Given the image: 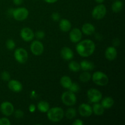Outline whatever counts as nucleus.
I'll return each instance as SVG.
<instances>
[{"instance_id":"obj_1","label":"nucleus","mask_w":125,"mask_h":125,"mask_svg":"<svg viewBox=\"0 0 125 125\" xmlns=\"http://www.w3.org/2000/svg\"><path fill=\"white\" fill-rule=\"evenodd\" d=\"M76 50L81 56L84 57H89L94 54L95 50V44L90 39L80 41L77 43Z\"/></svg>"},{"instance_id":"obj_2","label":"nucleus","mask_w":125,"mask_h":125,"mask_svg":"<svg viewBox=\"0 0 125 125\" xmlns=\"http://www.w3.org/2000/svg\"><path fill=\"white\" fill-rule=\"evenodd\" d=\"M47 117L51 122L54 123L61 122L64 117V111L61 107H52L48 111Z\"/></svg>"},{"instance_id":"obj_3","label":"nucleus","mask_w":125,"mask_h":125,"mask_svg":"<svg viewBox=\"0 0 125 125\" xmlns=\"http://www.w3.org/2000/svg\"><path fill=\"white\" fill-rule=\"evenodd\" d=\"M92 79L95 84L100 86H104L107 85L109 82L108 76L103 72L100 71L95 72L92 76Z\"/></svg>"},{"instance_id":"obj_4","label":"nucleus","mask_w":125,"mask_h":125,"mask_svg":"<svg viewBox=\"0 0 125 125\" xmlns=\"http://www.w3.org/2000/svg\"><path fill=\"white\" fill-rule=\"evenodd\" d=\"M62 103L68 106H72L76 103V96L75 94L71 91H67L63 93L61 96Z\"/></svg>"},{"instance_id":"obj_5","label":"nucleus","mask_w":125,"mask_h":125,"mask_svg":"<svg viewBox=\"0 0 125 125\" xmlns=\"http://www.w3.org/2000/svg\"><path fill=\"white\" fill-rule=\"evenodd\" d=\"M107 9L103 4H100L94 8L92 13L93 18L96 20H101L106 16Z\"/></svg>"},{"instance_id":"obj_6","label":"nucleus","mask_w":125,"mask_h":125,"mask_svg":"<svg viewBox=\"0 0 125 125\" xmlns=\"http://www.w3.org/2000/svg\"><path fill=\"white\" fill-rule=\"evenodd\" d=\"M12 14L16 20L23 21L28 18L29 10L25 7H19L13 10Z\"/></svg>"},{"instance_id":"obj_7","label":"nucleus","mask_w":125,"mask_h":125,"mask_svg":"<svg viewBox=\"0 0 125 125\" xmlns=\"http://www.w3.org/2000/svg\"><path fill=\"white\" fill-rule=\"evenodd\" d=\"M14 57L18 63H24L28 59V53L25 49L19 48L15 51Z\"/></svg>"},{"instance_id":"obj_8","label":"nucleus","mask_w":125,"mask_h":125,"mask_svg":"<svg viewBox=\"0 0 125 125\" xmlns=\"http://www.w3.org/2000/svg\"><path fill=\"white\" fill-rule=\"evenodd\" d=\"M87 97L89 101L93 103H99L102 99V94L96 89H90L87 91Z\"/></svg>"},{"instance_id":"obj_9","label":"nucleus","mask_w":125,"mask_h":125,"mask_svg":"<svg viewBox=\"0 0 125 125\" xmlns=\"http://www.w3.org/2000/svg\"><path fill=\"white\" fill-rule=\"evenodd\" d=\"M31 51L35 56H40L43 52L44 46L42 42L39 40H34L31 44Z\"/></svg>"},{"instance_id":"obj_10","label":"nucleus","mask_w":125,"mask_h":125,"mask_svg":"<svg viewBox=\"0 0 125 125\" xmlns=\"http://www.w3.org/2000/svg\"><path fill=\"white\" fill-rule=\"evenodd\" d=\"M0 110L1 113L7 117L12 115L15 111L13 105L8 101H4L1 103L0 106Z\"/></svg>"},{"instance_id":"obj_11","label":"nucleus","mask_w":125,"mask_h":125,"mask_svg":"<svg viewBox=\"0 0 125 125\" xmlns=\"http://www.w3.org/2000/svg\"><path fill=\"white\" fill-rule=\"evenodd\" d=\"M79 113L82 117H89L93 113L92 107L91 106L86 103H83L79 106L78 108Z\"/></svg>"},{"instance_id":"obj_12","label":"nucleus","mask_w":125,"mask_h":125,"mask_svg":"<svg viewBox=\"0 0 125 125\" xmlns=\"http://www.w3.org/2000/svg\"><path fill=\"white\" fill-rule=\"evenodd\" d=\"M20 36L25 42H30L33 40L35 35L33 31L29 28H24L21 30Z\"/></svg>"},{"instance_id":"obj_13","label":"nucleus","mask_w":125,"mask_h":125,"mask_svg":"<svg viewBox=\"0 0 125 125\" xmlns=\"http://www.w3.org/2000/svg\"><path fill=\"white\" fill-rule=\"evenodd\" d=\"M83 34L81 31L78 28H74L70 31L69 34L70 40L74 43H77L81 40Z\"/></svg>"},{"instance_id":"obj_14","label":"nucleus","mask_w":125,"mask_h":125,"mask_svg":"<svg viewBox=\"0 0 125 125\" xmlns=\"http://www.w3.org/2000/svg\"><path fill=\"white\" fill-rule=\"evenodd\" d=\"M8 87L9 88L10 90H11L13 92L19 93L23 89V85H22L21 83L18 81V80L12 79V80L9 81Z\"/></svg>"},{"instance_id":"obj_15","label":"nucleus","mask_w":125,"mask_h":125,"mask_svg":"<svg viewBox=\"0 0 125 125\" xmlns=\"http://www.w3.org/2000/svg\"><path fill=\"white\" fill-rule=\"evenodd\" d=\"M61 57L65 61H70L74 57V53L72 49L65 46L62 48L61 51Z\"/></svg>"},{"instance_id":"obj_16","label":"nucleus","mask_w":125,"mask_h":125,"mask_svg":"<svg viewBox=\"0 0 125 125\" xmlns=\"http://www.w3.org/2000/svg\"><path fill=\"white\" fill-rule=\"evenodd\" d=\"M117 56V51L114 46H109L105 51V57L109 61H114Z\"/></svg>"},{"instance_id":"obj_17","label":"nucleus","mask_w":125,"mask_h":125,"mask_svg":"<svg viewBox=\"0 0 125 125\" xmlns=\"http://www.w3.org/2000/svg\"><path fill=\"white\" fill-rule=\"evenodd\" d=\"M82 32L85 35H90L95 33V28L91 23H86L83 24L82 27Z\"/></svg>"},{"instance_id":"obj_18","label":"nucleus","mask_w":125,"mask_h":125,"mask_svg":"<svg viewBox=\"0 0 125 125\" xmlns=\"http://www.w3.org/2000/svg\"><path fill=\"white\" fill-rule=\"evenodd\" d=\"M59 28L62 31L68 32L72 28V24L69 20L67 19H62L60 21Z\"/></svg>"},{"instance_id":"obj_19","label":"nucleus","mask_w":125,"mask_h":125,"mask_svg":"<svg viewBox=\"0 0 125 125\" xmlns=\"http://www.w3.org/2000/svg\"><path fill=\"white\" fill-rule=\"evenodd\" d=\"M81 69L83 71L92 70L95 68V65L93 62L89 61H83L80 63Z\"/></svg>"},{"instance_id":"obj_20","label":"nucleus","mask_w":125,"mask_h":125,"mask_svg":"<svg viewBox=\"0 0 125 125\" xmlns=\"http://www.w3.org/2000/svg\"><path fill=\"white\" fill-rule=\"evenodd\" d=\"M72 83L73 82H72V79L68 76H63L61 78V80H60L61 85L65 89H69V88L72 85Z\"/></svg>"},{"instance_id":"obj_21","label":"nucleus","mask_w":125,"mask_h":125,"mask_svg":"<svg viewBox=\"0 0 125 125\" xmlns=\"http://www.w3.org/2000/svg\"><path fill=\"white\" fill-rule=\"evenodd\" d=\"M104 109L103 106L101 105V104L96 103H94V106L92 107V111L96 115H101L104 112Z\"/></svg>"},{"instance_id":"obj_22","label":"nucleus","mask_w":125,"mask_h":125,"mask_svg":"<svg viewBox=\"0 0 125 125\" xmlns=\"http://www.w3.org/2000/svg\"><path fill=\"white\" fill-rule=\"evenodd\" d=\"M101 104L104 109H109L114 104V100L112 98L107 96L102 100Z\"/></svg>"},{"instance_id":"obj_23","label":"nucleus","mask_w":125,"mask_h":125,"mask_svg":"<svg viewBox=\"0 0 125 125\" xmlns=\"http://www.w3.org/2000/svg\"><path fill=\"white\" fill-rule=\"evenodd\" d=\"M37 108L40 112L46 113L50 109V104L45 101H41L38 103Z\"/></svg>"},{"instance_id":"obj_24","label":"nucleus","mask_w":125,"mask_h":125,"mask_svg":"<svg viewBox=\"0 0 125 125\" xmlns=\"http://www.w3.org/2000/svg\"><path fill=\"white\" fill-rule=\"evenodd\" d=\"M123 7V3L121 1H115L112 5V10L115 13L120 12Z\"/></svg>"},{"instance_id":"obj_25","label":"nucleus","mask_w":125,"mask_h":125,"mask_svg":"<svg viewBox=\"0 0 125 125\" xmlns=\"http://www.w3.org/2000/svg\"><path fill=\"white\" fill-rule=\"evenodd\" d=\"M92 75L88 71H84L79 76V79L83 83H87L91 79Z\"/></svg>"},{"instance_id":"obj_26","label":"nucleus","mask_w":125,"mask_h":125,"mask_svg":"<svg viewBox=\"0 0 125 125\" xmlns=\"http://www.w3.org/2000/svg\"><path fill=\"white\" fill-rule=\"evenodd\" d=\"M68 68L73 72H78L81 70L80 63L76 61H71L68 64Z\"/></svg>"},{"instance_id":"obj_27","label":"nucleus","mask_w":125,"mask_h":125,"mask_svg":"<svg viewBox=\"0 0 125 125\" xmlns=\"http://www.w3.org/2000/svg\"><path fill=\"white\" fill-rule=\"evenodd\" d=\"M64 116H65L68 119H73L76 116V111L75 109L72 107L68 108L66 111L65 114H64Z\"/></svg>"},{"instance_id":"obj_28","label":"nucleus","mask_w":125,"mask_h":125,"mask_svg":"<svg viewBox=\"0 0 125 125\" xmlns=\"http://www.w3.org/2000/svg\"><path fill=\"white\" fill-rule=\"evenodd\" d=\"M6 45L7 48L9 50H12L15 48V43L12 39H9V40H7L6 41Z\"/></svg>"},{"instance_id":"obj_29","label":"nucleus","mask_w":125,"mask_h":125,"mask_svg":"<svg viewBox=\"0 0 125 125\" xmlns=\"http://www.w3.org/2000/svg\"><path fill=\"white\" fill-rule=\"evenodd\" d=\"M79 89H80L79 85L75 83H72V85H71L70 87L69 88L70 91L74 93V94L78 92L79 91Z\"/></svg>"},{"instance_id":"obj_30","label":"nucleus","mask_w":125,"mask_h":125,"mask_svg":"<svg viewBox=\"0 0 125 125\" xmlns=\"http://www.w3.org/2000/svg\"><path fill=\"white\" fill-rule=\"evenodd\" d=\"M1 79H2L4 81H8L10 80V75L9 73H8L6 71H4V72H2L1 73Z\"/></svg>"},{"instance_id":"obj_31","label":"nucleus","mask_w":125,"mask_h":125,"mask_svg":"<svg viewBox=\"0 0 125 125\" xmlns=\"http://www.w3.org/2000/svg\"><path fill=\"white\" fill-rule=\"evenodd\" d=\"M34 35L35 36V37L38 39H43L45 36V34L43 31H38L35 32V34H34Z\"/></svg>"},{"instance_id":"obj_32","label":"nucleus","mask_w":125,"mask_h":125,"mask_svg":"<svg viewBox=\"0 0 125 125\" xmlns=\"http://www.w3.org/2000/svg\"><path fill=\"white\" fill-rule=\"evenodd\" d=\"M14 115L15 117H16L17 118H21L23 117L24 115V112L20 109H17L15 111H14Z\"/></svg>"},{"instance_id":"obj_33","label":"nucleus","mask_w":125,"mask_h":125,"mask_svg":"<svg viewBox=\"0 0 125 125\" xmlns=\"http://www.w3.org/2000/svg\"><path fill=\"white\" fill-rule=\"evenodd\" d=\"M11 123L8 118L6 117L0 118V125H10Z\"/></svg>"},{"instance_id":"obj_34","label":"nucleus","mask_w":125,"mask_h":125,"mask_svg":"<svg viewBox=\"0 0 125 125\" xmlns=\"http://www.w3.org/2000/svg\"><path fill=\"white\" fill-rule=\"evenodd\" d=\"M51 18H52V19L54 21H59L60 20L61 17H60V15L59 14V13H57V12H54V13H52V14L51 15Z\"/></svg>"},{"instance_id":"obj_35","label":"nucleus","mask_w":125,"mask_h":125,"mask_svg":"<svg viewBox=\"0 0 125 125\" xmlns=\"http://www.w3.org/2000/svg\"><path fill=\"white\" fill-rule=\"evenodd\" d=\"M36 110V106L34 104H31L29 105V112H31V113H33Z\"/></svg>"},{"instance_id":"obj_36","label":"nucleus","mask_w":125,"mask_h":125,"mask_svg":"<svg viewBox=\"0 0 125 125\" xmlns=\"http://www.w3.org/2000/svg\"><path fill=\"white\" fill-rule=\"evenodd\" d=\"M73 125H84V122L80 119H76L74 121L73 123Z\"/></svg>"},{"instance_id":"obj_37","label":"nucleus","mask_w":125,"mask_h":125,"mask_svg":"<svg viewBox=\"0 0 125 125\" xmlns=\"http://www.w3.org/2000/svg\"><path fill=\"white\" fill-rule=\"evenodd\" d=\"M13 2L15 5H20L21 4L22 2H23V0H13Z\"/></svg>"},{"instance_id":"obj_38","label":"nucleus","mask_w":125,"mask_h":125,"mask_svg":"<svg viewBox=\"0 0 125 125\" xmlns=\"http://www.w3.org/2000/svg\"><path fill=\"white\" fill-rule=\"evenodd\" d=\"M44 1H45V2H47V3L51 4V3H54V2H57L58 0H44Z\"/></svg>"},{"instance_id":"obj_39","label":"nucleus","mask_w":125,"mask_h":125,"mask_svg":"<svg viewBox=\"0 0 125 125\" xmlns=\"http://www.w3.org/2000/svg\"><path fill=\"white\" fill-rule=\"evenodd\" d=\"M95 1H96V2H98V3L101 4V3H103L104 1V0H95Z\"/></svg>"}]
</instances>
